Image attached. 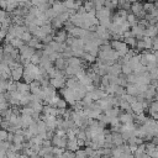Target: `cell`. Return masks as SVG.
<instances>
[{
  "label": "cell",
  "mask_w": 158,
  "mask_h": 158,
  "mask_svg": "<svg viewBox=\"0 0 158 158\" xmlns=\"http://www.w3.org/2000/svg\"><path fill=\"white\" fill-rule=\"evenodd\" d=\"M131 12L133 14V15H136V17L138 19V20H141V19H144L146 17V15H147V12L144 11V9H143V4L141 2V1H135V2H131Z\"/></svg>",
  "instance_id": "cell-1"
},
{
  "label": "cell",
  "mask_w": 158,
  "mask_h": 158,
  "mask_svg": "<svg viewBox=\"0 0 158 158\" xmlns=\"http://www.w3.org/2000/svg\"><path fill=\"white\" fill-rule=\"evenodd\" d=\"M110 44H111V47H112L115 51L118 52V56H120V57H123V56L127 53V51H128V46H127V43H126L125 41L112 40V41L110 42Z\"/></svg>",
  "instance_id": "cell-2"
},
{
  "label": "cell",
  "mask_w": 158,
  "mask_h": 158,
  "mask_svg": "<svg viewBox=\"0 0 158 158\" xmlns=\"http://www.w3.org/2000/svg\"><path fill=\"white\" fill-rule=\"evenodd\" d=\"M65 81H67L65 74H62V75L56 77V78H49V84L52 86H54L56 89H59V90L65 86Z\"/></svg>",
  "instance_id": "cell-3"
},
{
  "label": "cell",
  "mask_w": 158,
  "mask_h": 158,
  "mask_svg": "<svg viewBox=\"0 0 158 158\" xmlns=\"http://www.w3.org/2000/svg\"><path fill=\"white\" fill-rule=\"evenodd\" d=\"M51 141H52L53 146H57V147H60V148H67V143H68V137L67 136L62 137V136L56 135V132H54V135L51 138Z\"/></svg>",
  "instance_id": "cell-4"
},
{
  "label": "cell",
  "mask_w": 158,
  "mask_h": 158,
  "mask_svg": "<svg viewBox=\"0 0 158 158\" xmlns=\"http://www.w3.org/2000/svg\"><path fill=\"white\" fill-rule=\"evenodd\" d=\"M23 68H25V67H23L22 64H20V65L12 68V69H11V79L15 80V81H19L20 79H22V75H23Z\"/></svg>",
  "instance_id": "cell-5"
},
{
  "label": "cell",
  "mask_w": 158,
  "mask_h": 158,
  "mask_svg": "<svg viewBox=\"0 0 158 158\" xmlns=\"http://www.w3.org/2000/svg\"><path fill=\"white\" fill-rule=\"evenodd\" d=\"M68 35H69V32L63 27V28H59V30H57V32H56V35L53 36V40L54 41H57V42H60V43H63V42H65L67 41V37H68Z\"/></svg>",
  "instance_id": "cell-6"
},
{
  "label": "cell",
  "mask_w": 158,
  "mask_h": 158,
  "mask_svg": "<svg viewBox=\"0 0 158 158\" xmlns=\"http://www.w3.org/2000/svg\"><path fill=\"white\" fill-rule=\"evenodd\" d=\"M142 95H143V98H144L146 100L153 101V99H156V86L152 85V84H149L148 88H147V90H146Z\"/></svg>",
  "instance_id": "cell-7"
},
{
  "label": "cell",
  "mask_w": 158,
  "mask_h": 158,
  "mask_svg": "<svg viewBox=\"0 0 158 158\" xmlns=\"http://www.w3.org/2000/svg\"><path fill=\"white\" fill-rule=\"evenodd\" d=\"M37 73H35L32 69H30L28 67H25L23 68V75H22V79L26 81V83H31L32 80H35V75H36Z\"/></svg>",
  "instance_id": "cell-8"
},
{
  "label": "cell",
  "mask_w": 158,
  "mask_h": 158,
  "mask_svg": "<svg viewBox=\"0 0 158 158\" xmlns=\"http://www.w3.org/2000/svg\"><path fill=\"white\" fill-rule=\"evenodd\" d=\"M111 135H112V144L114 146H121L125 143L120 131H111Z\"/></svg>",
  "instance_id": "cell-9"
},
{
  "label": "cell",
  "mask_w": 158,
  "mask_h": 158,
  "mask_svg": "<svg viewBox=\"0 0 158 158\" xmlns=\"http://www.w3.org/2000/svg\"><path fill=\"white\" fill-rule=\"evenodd\" d=\"M95 16H96L99 20H100V19H104V17H111V10H110L109 7H106V6H102L101 9L96 10Z\"/></svg>",
  "instance_id": "cell-10"
},
{
  "label": "cell",
  "mask_w": 158,
  "mask_h": 158,
  "mask_svg": "<svg viewBox=\"0 0 158 158\" xmlns=\"http://www.w3.org/2000/svg\"><path fill=\"white\" fill-rule=\"evenodd\" d=\"M69 20L73 22V25H74V26H79V27H81V26H83V22H84L83 15H81V14H79V12H75V14L70 15Z\"/></svg>",
  "instance_id": "cell-11"
},
{
  "label": "cell",
  "mask_w": 158,
  "mask_h": 158,
  "mask_svg": "<svg viewBox=\"0 0 158 158\" xmlns=\"http://www.w3.org/2000/svg\"><path fill=\"white\" fill-rule=\"evenodd\" d=\"M52 9H53V11L58 15V14H60V12H64V11H67L68 9L65 7V5H64V2L63 1H59V0H57V1H54L53 4H52Z\"/></svg>",
  "instance_id": "cell-12"
},
{
  "label": "cell",
  "mask_w": 158,
  "mask_h": 158,
  "mask_svg": "<svg viewBox=\"0 0 158 158\" xmlns=\"http://www.w3.org/2000/svg\"><path fill=\"white\" fill-rule=\"evenodd\" d=\"M118 118H120L121 123H127V122H131V121L135 120V115H132V114H130L127 111H123V112H120Z\"/></svg>",
  "instance_id": "cell-13"
},
{
  "label": "cell",
  "mask_w": 158,
  "mask_h": 158,
  "mask_svg": "<svg viewBox=\"0 0 158 158\" xmlns=\"http://www.w3.org/2000/svg\"><path fill=\"white\" fill-rule=\"evenodd\" d=\"M53 65H54L57 69L64 70V69H65V67H67V59H65L63 56H60V57H58V58L53 62Z\"/></svg>",
  "instance_id": "cell-14"
},
{
  "label": "cell",
  "mask_w": 158,
  "mask_h": 158,
  "mask_svg": "<svg viewBox=\"0 0 158 158\" xmlns=\"http://www.w3.org/2000/svg\"><path fill=\"white\" fill-rule=\"evenodd\" d=\"M131 109L135 114H141L144 111V106H143V102L139 101V100H136L135 102L131 104Z\"/></svg>",
  "instance_id": "cell-15"
},
{
  "label": "cell",
  "mask_w": 158,
  "mask_h": 158,
  "mask_svg": "<svg viewBox=\"0 0 158 158\" xmlns=\"http://www.w3.org/2000/svg\"><path fill=\"white\" fill-rule=\"evenodd\" d=\"M21 121H22V128H27L35 120L32 118L31 115H26V114H21Z\"/></svg>",
  "instance_id": "cell-16"
},
{
  "label": "cell",
  "mask_w": 158,
  "mask_h": 158,
  "mask_svg": "<svg viewBox=\"0 0 158 158\" xmlns=\"http://www.w3.org/2000/svg\"><path fill=\"white\" fill-rule=\"evenodd\" d=\"M109 73L111 74H116V75H120L122 72H121V64L118 62H115L114 64L109 65Z\"/></svg>",
  "instance_id": "cell-17"
},
{
  "label": "cell",
  "mask_w": 158,
  "mask_h": 158,
  "mask_svg": "<svg viewBox=\"0 0 158 158\" xmlns=\"http://www.w3.org/2000/svg\"><path fill=\"white\" fill-rule=\"evenodd\" d=\"M84 31H85V28L79 27V26H74V27L69 31V35H72V36H74V37H81L83 33H84Z\"/></svg>",
  "instance_id": "cell-18"
},
{
  "label": "cell",
  "mask_w": 158,
  "mask_h": 158,
  "mask_svg": "<svg viewBox=\"0 0 158 158\" xmlns=\"http://www.w3.org/2000/svg\"><path fill=\"white\" fill-rule=\"evenodd\" d=\"M30 96H31V93H30V91L21 93V98H20V106L28 105V104H30Z\"/></svg>",
  "instance_id": "cell-19"
},
{
  "label": "cell",
  "mask_w": 158,
  "mask_h": 158,
  "mask_svg": "<svg viewBox=\"0 0 158 158\" xmlns=\"http://www.w3.org/2000/svg\"><path fill=\"white\" fill-rule=\"evenodd\" d=\"M81 58H83L86 63H89V64H93V63H95V60H96V57L93 56V54L89 53V52H84L83 56H81Z\"/></svg>",
  "instance_id": "cell-20"
},
{
  "label": "cell",
  "mask_w": 158,
  "mask_h": 158,
  "mask_svg": "<svg viewBox=\"0 0 158 158\" xmlns=\"http://www.w3.org/2000/svg\"><path fill=\"white\" fill-rule=\"evenodd\" d=\"M67 148L70 149V151H74V152H75L77 149H79L80 147H79V144H78V139H77V138H74V139H68Z\"/></svg>",
  "instance_id": "cell-21"
},
{
  "label": "cell",
  "mask_w": 158,
  "mask_h": 158,
  "mask_svg": "<svg viewBox=\"0 0 158 158\" xmlns=\"http://www.w3.org/2000/svg\"><path fill=\"white\" fill-rule=\"evenodd\" d=\"M121 72H122V74L128 75V74L133 73V68L130 63H123V64H121Z\"/></svg>",
  "instance_id": "cell-22"
},
{
  "label": "cell",
  "mask_w": 158,
  "mask_h": 158,
  "mask_svg": "<svg viewBox=\"0 0 158 158\" xmlns=\"http://www.w3.org/2000/svg\"><path fill=\"white\" fill-rule=\"evenodd\" d=\"M16 83H17V90H19L20 93L30 91V84H28V83H26V81L21 83L20 80H19V81H16Z\"/></svg>",
  "instance_id": "cell-23"
},
{
  "label": "cell",
  "mask_w": 158,
  "mask_h": 158,
  "mask_svg": "<svg viewBox=\"0 0 158 158\" xmlns=\"http://www.w3.org/2000/svg\"><path fill=\"white\" fill-rule=\"evenodd\" d=\"M126 43H127V46L128 47H132V48H135V46H136V42H137V38L135 37V36H130V37H123L122 38Z\"/></svg>",
  "instance_id": "cell-24"
},
{
  "label": "cell",
  "mask_w": 158,
  "mask_h": 158,
  "mask_svg": "<svg viewBox=\"0 0 158 158\" xmlns=\"http://www.w3.org/2000/svg\"><path fill=\"white\" fill-rule=\"evenodd\" d=\"M154 7H156V5H154L153 1H147V2L143 4V9H144V11H146L147 14H149Z\"/></svg>",
  "instance_id": "cell-25"
},
{
  "label": "cell",
  "mask_w": 158,
  "mask_h": 158,
  "mask_svg": "<svg viewBox=\"0 0 158 158\" xmlns=\"http://www.w3.org/2000/svg\"><path fill=\"white\" fill-rule=\"evenodd\" d=\"M12 142H14V143H23V142H25V136H23V133H15Z\"/></svg>",
  "instance_id": "cell-26"
},
{
  "label": "cell",
  "mask_w": 158,
  "mask_h": 158,
  "mask_svg": "<svg viewBox=\"0 0 158 158\" xmlns=\"http://www.w3.org/2000/svg\"><path fill=\"white\" fill-rule=\"evenodd\" d=\"M126 20L131 23V26L132 25H136L137 22H138V19L136 17V15H133L132 12H130V14H127V17H126Z\"/></svg>",
  "instance_id": "cell-27"
},
{
  "label": "cell",
  "mask_w": 158,
  "mask_h": 158,
  "mask_svg": "<svg viewBox=\"0 0 158 158\" xmlns=\"http://www.w3.org/2000/svg\"><path fill=\"white\" fill-rule=\"evenodd\" d=\"M32 37H33V35H32L30 31H25V32L21 35V37H20V38H21V40H22L25 43H27V42H28V41H30Z\"/></svg>",
  "instance_id": "cell-28"
},
{
  "label": "cell",
  "mask_w": 158,
  "mask_h": 158,
  "mask_svg": "<svg viewBox=\"0 0 158 158\" xmlns=\"http://www.w3.org/2000/svg\"><path fill=\"white\" fill-rule=\"evenodd\" d=\"M10 43H11V44H12L15 48H20V47H21V46H22L25 42H23V41H22L20 37H15V38H14V40H12Z\"/></svg>",
  "instance_id": "cell-29"
},
{
  "label": "cell",
  "mask_w": 158,
  "mask_h": 158,
  "mask_svg": "<svg viewBox=\"0 0 158 158\" xmlns=\"http://www.w3.org/2000/svg\"><path fill=\"white\" fill-rule=\"evenodd\" d=\"M111 17H104V19H100L99 20V23L100 25H102V26H105L106 28H109V26L111 25Z\"/></svg>",
  "instance_id": "cell-30"
},
{
  "label": "cell",
  "mask_w": 158,
  "mask_h": 158,
  "mask_svg": "<svg viewBox=\"0 0 158 158\" xmlns=\"http://www.w3.org/2000/svg\"><path fill=\"white\" fill-rule=\"evenodd\" d=\"M68 106V102H67V100L63 98H60L59 100H58V102H57V105H56V107H58V109H65Z\"/></svg>",
  "instance_id": "cell-31"
},
{
  "label": "cell",
  "mask_w": 158,
  "mask_h": 158,
  "mask_svg": "<svg viewBox=\"0 0 158 158\" xmlns=\"http://www.w3.org/2000/svg\"><path fill=\"white\" fill-rule=\"evenodd\" d=\"M75 157H78V158H84V157H88V153H86L85 148H84V149H83V148L77 149V151H75Z\"/></svg>",
  "instance_id": "cell-32"
},
{
  "label": "cell",
  "mask_w": 158,
  "mask_h": 158,
  "mask_svg": "<svg viewBox=\"0 0 158 158\" xmlns=\"http://www.w3.org/2000/svg\"><path fill=\"white\" fill-rule=\"evenodd\" d=\"M2 48H4V53H7V54H10V53L15 49V47H14L11 43H5V44L2 46Z\"/></svg>",
  "instance_id": "cell-33"
},
{
  "label": "cell",
  "mask_w": 158,
  "mask_h": 158,
  "mask_svg": "<svg viewBox=\"0 0 158 158\" xmlns=\"http://www.w3.org/2000/svg\"><path fill=\"white\" fill-rule=\"evenodd\" d=\"M30 60H31V63H33V64H37V65H38V64H40V62H41V56H40L38 53H36V52H35V54L30 58Z\"/></svg>",
  "instance_id": "cell-34"
},
{
  "label": "cell",
  "mask_w": 158,
  "mask_h": 158,
  "mask_svg": "<svg viewBox=\"0 0 158 158\" xmlns=\"http://www.w3.org/2000/svg\"><path fill=\"white\" fill-rule=\"evenodd\" d=\"M32 112H33V109H32L30 105H25V106H22V109H21V114L32 115Z\"/></svg>",
  "instance_id": "cell-35"
},
{
  "label": "cell",
  "mask_w": 158,
  "mask_h": 158,
  "mask_svg": "<svg viewBox=\"0 0 158 158\" xmlns=\"http://www.w3.org/2000/svg\"><path fill=\"white\" fill-rule=\"evenodd\" d=\"M7 136H9V131L0 127V141H7Z\"/></svg>",
  "instance_id": "cell-36"
},
{
  "label": "cell",
  "mask_w": 158,
  "mask_h": 158,
  "mask_svg": "<svg viewBox=\"0 0 158 158\" xmlns=\"http://www.w3.org/2000/svg\"><path fill=\"white\" fill-rule=\"evenodd\" d=\"M149 75H151V79H154V80H158V67L149 70Z\"/></svg>",
  "instance_id": "cell-37"
},
{
  "label": "cell",
  "mask_w": 158,
  "mask_h": 158,
  "mask_svg": "<svg viewBox=\"0 0 158 158\" xmlns=\"http://www.w3.org/2000/svg\"><path fill=\"white\" fill-rule=\"evenodd\" d=\"M6 16H9V12H7L6 10H4V9H1V7H0V21L2 22V21H4V19H5Z\"/></svg>",
  "instance_id": "cell-38"
},
{
  "label": "cell",
  "mask_w": 158,
  "mask_h": 158,
  "mask_svg": "<svg viewBox=\"0 0 158 158\" xmlns=\"http://www.w3.org/2000/svg\"><path fill=\"white\" fill-rule=\"evenodd\" d=\"M10 126H11V123H10L7 120H2V122H1V125H0V127H1V128H5V130H9Z\"/></svg>",
  "instance_id": "cell-39"
},
{
  "label": "cell",
  "mask_w": 158,
  "mask_h": 158,
  "mask_svg": "<svg viewBox=\"0 0 158 158\" xmlns=\"http://www.w3.org/2000/svg\"><path fill=\"white\" fill-rule=\"evenodd\" d=\"M46 1H48V0H31V4L35 5V6H38V5H41V4L46 2Z\"/></svg>",
  "instance_id": "cell-40"
},
{
  "label": "cell",
  "mask_w": 158,
  "mask_h": 158,
  "mask_svg": "<svg viewBox=\"0 0 158 158\" xmlns=\"http://www.w3.org/2000/svg\"><path fill=\"white\" fill-rule=\"evenodd\" d=\"M6 6H7V0H0V7L5 10Z\"/></svg>",
  "instance_id": "cell-41"
},
{
  "label": "cell",
  "mask_w": 158,
  "mask_h": 158,
  "mask_svg": "<svg viewBox=\"0 0 158 158\" xmlns=\"http://www.w3.org/2000/svg\"><path fill=\"white\" fill-rule=\"evenodd\" d=\"M14 135H15L14 132H10V131H9V136H7V141H9V142H11V143H12V141H14Z\"/></svg>",
  "instance_id": "cell-42"
},
{
  "label": "cell",
  "mask_w": 158,
  "mask_h": 158,
  "mask_svg": "<svg viewBox=\"0 0 158 158\" xmlns=\"http://www.w3.org/2000/svg\"><path fill=\"white\" fill-rule=\"evenodd\" d=\"M1 54H4V48H2V46H0V56Z\"/></svg>",
  "instance_id": "cell-43"
},
{
  "label": "cell",
  "mask_w": 158,
  "mask_h": 158,
  "mask_svg": "<svg viewBox=\"0 0 158 158\" xmlns=\"http://www.w3.org/2000/svg\"><path fill=\"white\" fill-rule=\"evenodd\" d=\"M2 120H4V118H2V116L0 115V125H1V122H2Z\"/></svg>",
  "instance_id": "cell-44"
},
{
  "label": "cell",
  "mask_w": 158,
  "mask_h": 158,
  "mask_svg": "<svg viewBox=\"0 0 158 158\" xmlns=\"http://www.w3.org/2000/svg\"><path fill=\"white\" fill-rule=\"evenodd\" d=\"M75 1H78V0H75ZM79 1H84V0H79Z\"/></svg>",
  "instance_id": "cell-45"
}]
</instances>
